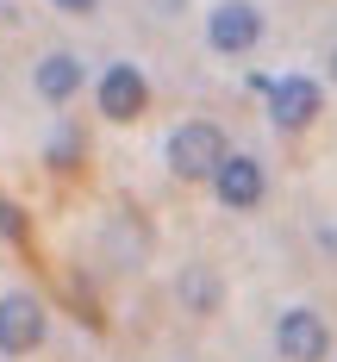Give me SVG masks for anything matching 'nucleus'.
I'll return each mask as SVG.
<instances>
[{"label": "nucleus", "instance_id": "f257e3e1", "mask_svg": "<svg viewBox=\"0 0 337 362\" xmlns=\"http://www.w3.org/2000/svg\"><path fill=\"white\" fill-rule=\"evenodd\" d=\"M162 156H169V169H175L182 181H213L231 150H225V132L213 125V119H187V125H175V132H169Z\"/></svg>", "mask_w": 337, "mask_h": 362}, {"label": "nucleus", "instance_id": "f03ea898", "mask_svg": "<svg viewBox=\"0 0 337 362\" xmlns=\"http://www.w3.org/2000/svg\"><path fill=\"white\" fill-rule=\"evenodd\" d=\"M37 344H44V306H37V293H25V288L0 293V356H32Z\"/></svg>", "mask_w": 337, "mask_h": 362}, {"label": "nucleus", "instance_id": "7ed1b4c3", "mask_svg": "<svg viewBox=\"0 0 337 362\" xmlns=\"http://www.w3.org/2000/svg\"><path fill=\"white\" fill-rule=\"evenodd\" d=\"M94 94H100V112H107L112 125H131V119L150 107V81H144L138 63H107Z\"/></svg>", "mask_w": 337, "mask_h": 362}, {"label": "nucleus", "instance_id": "20e7f679", "mask_svg": "<svg viewBox=\"0 0 337 362\" xmlns=\"http://www.w3.org/2000/svg\"><path fill=\"white\" fill-rule=\"evenodd\" d=\"M275 350L288 362H325L331 331H325V319H319L312 306H288V313L275 319Z\"/></svg>", "mask_w": 337, "mask_h": 362}, {"label": "nucleus", "instance_id": "39448f33", "mask_svg": "<svg viewBox=\"0 0 337 362\" xmlns=\"http://www.w3.org/2000/svg\"><path fill=\"white\" fill-rule=\"evenodd\" d=\"M256 37H262V13L250 0H219V6L206 13V44L225 50V57H244Z\"/></svg>", "mask_w": 337, "mask_h": 362}, {"label": "nucleus", "instance_id": "423d86ee", "mask_svg": "<svg viewBox=\"0 0 337 362\" xmlns=\"http://www.w3.org/2000/svg\"><path fill=\"white\" fill-rule=\"evenodd\" d=\"M213 194H219L231 213H250L262 194H268V175H262V163H256V156H225V163H219V175H213Z\"/></svg>", "mask_w": 337, "mask_h": 362}, {"label": "nucleus", "instance_id": "0eeeda50", "mask_svg": "<svg viewBox=\"0 0 337 362\" xmlns=\"http://www.w3.org/2000/svg\"><path fill=\"white\" fill-rule=\"evenodd\" d=\"M268 119H275L281 132H300V125H312V119H319V81H306V75H288V81H275V88H268Z\"/></svg>", "mask_w": 337, "mask_h": 362}, {"label": "nucleus", "instance_id": "6e6552de", "mask_svg": "<svg viewBox=\"0 0 337 362\" xmlns=\"http://www.w3.org/2000/svg\"><path fill=\"white\" fill-rule=\"evenodd\" d=\"M32 88L44 94V100H50V107H63L75 88H81V57H69V50H50V57H37Z\"/></svg>", "mask_w": 337, "mask_h": 362}, {"label": "nucleus", "instance_id": "1a4fd4ad", "mask_svg": "<svg viewBox=\"0 0 337 362\" xmlns=\"http://www.w3.org/2000/svg\"><path fill=\"white\" fill-rule=\"evenodd\" d=\"M175 293H182V306L187 313H219V300H225V281L206 269V262H187L182 269V281H175Z\"/></svg>", "mask_w": 337, "mask_h": 362}, {"label": "nucleus", "instance_id": "9d476101", "mask_svg": "<svg viewBox=\"0 0 337 362\" xmlns=\"http://www.w3.org/2000/svg\"><path fill=\"white\" fill-rule=\"evenodd\" d=\"M75 156H81V138H75V125H57V138L44 144V163H50V169H75Z\"/></svg>", "mask_w": 337, "mask_h": 362}, {"label": "nucleus", "instance_id": "9b49d317", "mask_svg": "<svg viewBox=\"0 0 337 362\" xmlns=\"http://www.w3.org/2000/svg\"><path fill=\"white\" fill-rule=\"evenodd\" d=\"M50 6H63V13H94L100 0H50Z\"/></svg>", "mask_w": 337, "mask_h": 362}, {"label": "nucleus", "instance_id": "f8f14e48", "mask_svg": "<svg viewBox=\"0 0 337 362\" xmlns=\"http://www.w3.org/2000/svg\"><path fill=\"white\" fill-rule=\"evenodd\" d=\"M331 81H337V50H331Z\"/></svg>", "mask_w": 337, "mask_h": 362}]
</instances>
